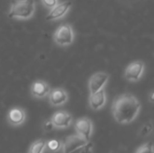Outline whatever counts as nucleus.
<instances>
[{
  "label": "nucleus",
  "instance_id": "nucleus-1",
  "mask_svg": "<svg viewBox=\"0 0 154 153\" xmlns=\"http://www.w3.org/2000/svg\"><path fill=\"white\" fill-rule=\"evenodd\" d=\"M141 110L139 100L131 94H125L114 100L112 113L115 120L122 124L133 122Z\"/></svg>",
  "mask_w": 154,
  "mask_h": 153
},
{
  "label": "nucleus",
  "instance_id": "nucleus-9",
  "mask_svg": "<svg viewBox=\"0 0 154 153\" xmlns=\"http://www.w3.org/2000/svg\"><path fill=\"white\" fill-rule=\"evenodd\" d=\"M54 127L57 128H67L70 125L72 122L71 115L65 111L56 112L51 119Z\"/></svg>",
  "mask_w": 154,
  "mask_h": 153
},
{
  "label": "nucleus",
  "instance_id": "nucleus-20",
  "mask_svg": "<svg viewBox=\"0 0 154 153\" xmlns=\"http://www.w3.org/2000/svg\"><path fill=\"white\" fill-rule=\"evenodd\" d=\"M53 124H52V123H51V120H48V121H46L45 123H44V124H43V129H44V131H46V132H50V131H51L52 129H53Z\"/></svg>",
  "mask_w": 154,
  "mask_h": 153
},
{
  "label": "nucleus",
  "instance_id": "nucleus-7",
  "mask_svg": "<svg viewBox=\"0 0 154 153\" xmlns=\"http://www.w3.org/2000/svg\"><path fill=\"white\" fill-rule=\"evenodd\" d=\"M88 142L85 138H83L82 136H80L79 134H73V135H69L68 137H66L63 140V153H69L71 152L73 150L86 144Z\"/></svg>",
  "mask_w": 154,
  "mask_h": 153
},
{
  "label": "nucleus",
  "instance_id": "nucleus-3",
  "mask_svg": "<svg viewBox=\"0 0 154 153\" xmlns=\"http://www.w3.org/2000/svg\"><path fill=\"white\" fill-rule=\"evenodd\" d=\"M54 41L60 46L70 45L74 41V32L70 24H62L57 28L53 35Z\"/></svg>",
  "mask_w": 154,
  "mask_h": 153
},
{
  "label": "nucleus",
  "instance_id": "nucleus-6",
  "mask_svg": "<svg viewBox=\"0 0 154 153\" xmlns=\"http://www.w3.org/2000/svg\"><path fill=\"white\" fill-rule=\"evenodd\" d=\"M93 124L89 118L82 117L76 121L75 123V130L78 134L85 138L87 141L90 140V136L92 133Z\"/></svg>",
  "mask_w": 154,
  "mask_h": 153
},
{
  "label": "nucleus",
  "instance_id": "nucleus-15",
  "mask_svg": "<svg viewBox=\"0 0 154 153\" xmlns=\"http://www.w3.org/2000/svg\"><path fill=\"white\" fill-rule=\"evenodd\" d=\"M93 152V143L90 142H88L86 144L73 150L69 153H92Z\"/></svg>",
  "mask_w": 154,
  "mask_h": 153
},
{
  "label": "nucleus",
  "instance_id": "nucleus-2",
  "mask_svg": "<svg viewBox=\"0 0 154 153\" xmlns=\"http://www.w3.org/2000/svg\"><path fill=\"white\" fill-rule=\"evenodd\" d=\"M35 11L34 0H14L13 1L8 16L15 19H29Z\"/></svg>",
  "mask_w": 154,
  "mask_h": 153
},
{
  "label": "nucleus",
  "instance_id": "nucleus-19",
  "mask_svg": "<svg viewBox=\"0 0 154 153\" xmlns=\"http://www.w3.org/2000/svg\"><path fill=\"white\" fill-rule=\"evenodd\" d=\"M42 5L47 8H52L58 4V0H41Z\"/></svg>",
  "mask_w": 154,
  "mask_h": 153
},
{
  "label": "nucleus",
  "instance_id": "nucleus-10",
  "mask_svg": "<svg viewBox=\"0 0 154 153\" xmlns=\"http://www.w3.org/2000/svg\"><path fill=\"white\" fill-rule=\"evenodd\" d=\"M49 101L52 106H58L65 104L68 100V94L62 88H55L49 93Z\"/></svg>",
  "mask_w": 154,
  "mask_h": 153
},
{
  "label": "nucleus",
  "instance_id": "nucleus-21",
  "mask_svg": "<svg viewBox=\"0 0 154 153\" xmlns=\"http://www.w3.org/2000/svg\"><path fill=\"white\" fill-rule=\"evenodd\" d=\"M153 96H154V93L153 91L151 93V95H150V101H151V103H152L153 102Z\"/></svg>",
  "mask_w": 154,
  "mask_h": 153
},
{
  "label": "nucleus",
  "instance_id": "nucleus-5",
  "mask_svg": "<svg viewBox=\"0 0 154 153\" xmlns=\"http://www.w3.org/2000/svg\"><path fill=\"white\" fill-rule=\"evenodd\" d=\"M144 71V63L143 61H134L127 66L125 71V77L129 81H137Z\"/></svg>",
  "mask_w": 154,
  "mask_h": 153
},
{
  "label": "nucleus",
  "instance_id": "nucleus-12",
  "mask_svg": "<svg viewBox=\"0 0 154 153\" xmlns=\"http://www.w3.org/2000/svg\"><path fill=\"white\" fill-rule=\"evenodd\" d=\"M106 92L104 87L101 88L100 90L90 94L89 96V106L92 109L94 110H98L101 107L104 106L106 104Z\"/></svg>",
  "mask_w": 154,
  "mask_h": 153
},
{
  "label": "nucleus",
  "instance_id": "nucleus-11",
  "mask_svg": "<svg viewBox=\"0 0 154 153\" xmlns=\"http://www.w3.org/2000/svg\"><path fill=\"white\" fill-rule=\"evenodd\" d=\"M51 91L50 86L42 80H37L33 82L31 87V93L32 95L36 98H43L49 95Z\"/></svg>",
  "mask_w": 154,
  "mask_h": 153
},
{
  "label": "nucleus",
  "instance_id": "nucleus-16",
  "mask_svg": "<svg viewBox=\"0 0 154 153\" xmlns=\"http://www.w3.org/2000/svg\"><path fill=\"white\" fill-rule=\"evenodd\" d=\"M60 146H61V143L59 141H57V140H51V141L46 142V147L51 151H59Z\"/></svg>",
  "mask_w": 154,
  "mask_h": 153
},
{
  "label": "nucleus",
  "instance_id": "nucleus-8",
  "mask_svg": "<svg viewBox=\"0 0 154 153\" xmlns=\"http://www.w3.org/2000/svg\"><path fill=\"white\" fill-rule=\"evenodd\" d=\"M71 5H72L71 1H65V2L57 4L54 7L51 9L50 13L46 16V20L53 21V20H57V19L63 17L69 10Z\"/></svg>",
  "mask_w": 154,
  "mask_h": 153
},
{
  "label": "nucleus",
  "instance_id": "nucleus-18",
  "mask_svg": "<svg viewBox=\"0 0 154 153\" xmlns=\"http://www.w3.org/2000/svg\"><path fill=\"white\" fill-rule=\"evenodd\" d=\"M152 131V123H147V124H145L142 127V129L140 131V135L141 136H147L148 134L151 133Z\"/></svg>",
  "mask_w": 154,
  "mask_h": 153
},
{
  "label": "nucleus",
  "instance_id": "nucleus-17",
  "mask_svg": "<svg viewBox=\"0 0 154 153\" xmlns=\"http://www.w3.org/2000/svg\"><path fill=\"white\" fill-rule=\"evenodd\" d=\"M136 153H154L153 144L152 142H149L143 146H141Z\"/></svg>",
  "mask_w": 154,
  "mask_h": 153
},
{
  "label": "nucleus",
  "instance_id": "nucleus-14",
  "mask_svg": "<svg viewBox=\"0 0 154 153\" xmlns=\"http://www.w3.org/2000/svg\"><path fill=\"white\" fill-rule=\"evenodd\" d=\"M46 148V141L43 139H40L35 141L30 147L29 153H42Z\"/></svg>",
  "mask_w": 154,
  "mask_h": 153
},
{
  "label": "nucleus",
  "instance_id": "nucleus-4",
  "mask_svg": "<svg viewBox=\"0 0 154 153\" xmlns=\"http://www.w3.org/2000/svg\"><path fill=\"white\" fill-rule=\"evenodd\" d=\"M108 78H109V75L102 71L97 72L94 75H92L88 81V88L90 94H93L103 88L104 86L106 84Z\"/></svg>",
  "mask_w": 154,
  "mask_h": 153
},
{
  "label": "nucleus",
  "instance_id": "nucleus-13",
  "mask_svg": "<svg viewBox=\"0 0 154 153\" xmlns=\"http://www.w3.org/2000/svg\"><path fill=\"white\" fill-rule=\"evenodd\" d=\"M7 120L12 125H20L25 120V113L21 108H13L8 112Z\"/></svg>",
  "mask_w": 154,
  "mask_h": 153
}]
</instances>
